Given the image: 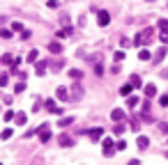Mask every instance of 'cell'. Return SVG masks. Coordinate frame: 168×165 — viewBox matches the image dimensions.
I'll list each match as a JSON object with an SVG mask.
<instances>
[{
  "label": "cell",
  "mask_w": 168,
  "mask_h": 165,
  "mask_svg": "<svg viewBox=\"0 0 168 165\" xmlns=\"http://www.w3.org/2000/svg\"><path fill=\"white\" fill-rule=\"evenodd\" d=\"M152 37H154V28H145V30L138 32V37L131 41V44H136V46H145V44H150V41H152Z\"/></svg>",
  "instance_id": "6da1fadb"
},
{
  "label": "cell",
  "mask_w": 168,
  "mask_h": 165,
  "mask_svg": "<svg viewBox=\"0 0 168 165\" xmlns=\"http://www.w3.org/2000/svg\"><path fill=\"white\" fill-rule=\"evenodd\" d=\"M97 23H99L101 28H106L108 23H111V14H108L106 9H99V11H97Z\"/></svg>",
  "instance_id": "7a4b0ae2"
},
{
  "label": "cell",
  "mask_w": 168,
  "mask_h": 165,
  "mask_svg": "<svg viewBox=\"0 0 168 165\" xmlns=\"http://www.w3.org/2000/svg\"><path fill=\"white\" fill-rule=\"evenodd\" d=\"M39 140H42V142H49L51 140V126L49 124H42V126H39Z\"/></svg>",
  "instance_id": "3957f363"
},
{
  "label": "cell",
  "mask_w": 168,
  "mask_h": 165,
  "mask_svg": "<svg viewBox=\"0 0 168 165\" xmlns=\"http://www.w3.org/2000/svg\"><path fill=\"white\" fill-rule=\"evenodd\" d=\"M115 154V142L111 138H104V156H113Z\"/></svg>",
  "instance_id": "277c9868"
},
{
  "label": "cell",
  "mask_w": 168,
  "mask_h": 165,
  "mask_svg": "<svg viewBox=\"0 0 168 165\" xmlns=\"http://www.w3.org/2000/svg\"><path fill=\"white\" fill-rule=\"evenodd\" d=\"M44 108L49 110V113H53V115H62V110L55 105V101H53V99H46V101H44Z\"/></svg>",
  "instance_id": "5b68a950"
},
{
  "label": "cell",
  "mask_w": 168,
  "mask_h": 165,
  "mask_svg": "<svg viewBox=\"0 0 168 165\" xmlns=\"http://www.w3.org/2000/svg\"><path fill=\"white\" fill-rule=\"evenodd\" d=\"M58 145H60V147H72V145H74V140H72V135L62 133L60 138H58Z\"/></svg>",
  "instance_id": "8992f818"
},
{
  "label": "cell",
  "mask_w": 168,
  "mask_h": 165,
  "mask_svg": "<svg viewBox=\"0 0 168 165\" xmlns=\"http://www.w3.org/2000/svg\"><path fill=\"white\" fill-rule=\"evenodd\" d=\"M58 99H60V101H69V99H72V94H69V90L67 87H58Z\"/></svg>",
  "instance_id": "52a82bcc"
},
{
  "label": "cell",
  "mask_w": 168,
  "mask_h": 165,
  "mask_svg": "<svg viewBox=\"0 0 168 165\" xmlns=\"http://www.w3.org/2000/svg\"><path fill=\"white\" fill-rule=\"evenodd\" d=\"M136 145H138V149H147V147H150V138L138 135V138H136Z\"/></svg>",
  "instance_id": "ba28073f"
},
{
  "label": "cell",
  "mask_w": 168,
  "mask_h": 165,
  "mask_svg": "<svg viewBox=\"0 0 168 165\" xmlns=\"http://www.w3.org/2000/svg\"><path fill=\"white\" fill-rule=\"evenodd\" d=\"M164 57H166V46H161V48H159L157 53H154V57H152V62H154V64H159L161 60H164Z\"/></svg>",
  "instance_id": "9c48e42d"
},
{
  "label": "cell",
  "mask_w": 168,
  "mask_h": 165,
  "mask_svg": "<svg viewBox=\"0 0 168 165\" xmlns=\"http://www.w3.org/2000/svg\"><path fill=\"white\" fill-rule=\"evenodd\" d=\"M88 135H90L92 140H99V138H104V128H90Z\"/></svg>",
  "instance_id": "30bf717a"
},
{
  "label": "cell",
  "mask_w": 168,
  "mask_h": 165,
  "mask_svg": "<svg viewBox=\"0 0 168 165\" xmlns=\"http://www.w3.org/2000/svg\"><path fill=\"white\" fill-rule=\"evenodd\" d=\"M46 67H49V62H46V60H42V62H37V67H35V71H37V76H44V71H46Z\"/></svg>",
  "instance_id": "8fae6325"
},
{
  "label": "cell",
  "mask_w": 168,
  "mask_h": 165,
  "mask_svg": "<svg viewBox=\"0 0 168 165\" xmlns=\"http://www.w3.org/2000/svg\"><path fill=\"white\" fill-rule=\"evenodd\" d=\"M111 117H113V122H122L124 119V110H113V113H111Z\"/></svg>",
  "instance_id": "7c38bea8"
},
{
  "label": "cell",
  "mask_w": 168,
  "mask_h": 165,
  "mask_svg": "<svg viewBox=\"0 0 168 165\" xmlns=\"http://www.w3.org/2000/svg\"><path fill=\"white\" fill-rule=\"evenodd\" d=\"M49 51L53 53V55H58V53H62V46L58 44V41H51V44H49Z\"/></svg>",
  "instance_id": "4fadbf2b"
},
{
  "label": "cell",
  "mask_w": 168,
  "mask_h": 165,
  "mask_svg": "<svg viewBox=\"0 0 168 165\" xmlns=\"http://www.w3.org/2000/svg\"><path fill=\"white\" fill-rule=\"evenodd\" d=\"M72 124H74V117H62V119L58 122V126L65 128V126H72Z\"/></svg>",
  "instance_id": "5bb4252c"
},
{
  "label": "cell",
  "mask_w": 168,
  "mask_h": 165,
  "mask_svg": "<svg viewBox=\"0 0 168 165\" xmlns=\"http://www.w3.org/2000/svg\"><path fill=\"white\" fill-rule=\"evenodd\" d=\"M69 78L72 80H81L83 78V71H81V69H72V71H69Z\"/></svg>",
  "instance_id": "9a60e30c"
},
{
  "label": "cell",
  "mask_w": 168,
  "mask_h": 165,
  "mask_svg": "<svg viewBox=\"0 0 168 165\" xmlns=\"http://www.w3.org/2000/svg\"><path fill=\"white\" fill-rule=\"evenodd\" d=\"M131 92H134V85H131V82H129V85H122V87H120V94H122V96H129Z\"/></svg>",
  "instance_id": "2e32d148"
},
{
  "label": "cell",
  "mask_w": 168,
  "mask_h": 165,
  "mask_svg": "<svg viewBox=\"0 0 168 165\" xmlns=\"http://www.w3.org/2000/svg\"><path fill=\"white\" fill-rule=\"evenodd\" d=\"M124 131H127V126H124L122 122H118V124H115V126H113V133H115V135H122Z\"/></svg>",
  "instance_id": "e0dca14e"
},
{
  "label": "cell",
  "mask_w": 168,
  "mask_h": 165,
  "mask_svg": "<svg viewBox=\"0 0 168 165\" xmlns=\"http://www.w3.org/2000/svg\"><path fill=\"white\" fill-rule=\"evenodd\" d=\"M138 60H141V62H147V60H150V51H147V48H141V51H138Z\"/></svg>",
  "instance_id": "ac0fdd59"
},
{
  "label": "cell",
  "mask_w": 168,
  "mask_h": 165,
  "mask_svg": "<svg viewBox=\"0 0 168 165\" xmlns=\"http://www.w3.org/2000/svg\"><path fill=\"white\" fill-rule=\"evenodd\" d=\"M154 94H157V87H154L152 82H150V85H145V96H147V99H152Z\"/></svg>",
  "instance_id": "d6986e66"
},
{
  "label": "cell",
  "mask_w": 168,
  "mask_h": 165,
  "mask_svg": "<svg viewBox=\"0 0 168 165\" xmlns=\"http://www.w3.org/2000/svg\"><path fill=\"white\" fill-rule=\"evenodd\" d=\"M129 82H131V85H134V87H141V85H143V82H141V76H138V74H131Z\"/></svg>",
  "instance_id": "ffe728a7"
},
{
  "label": "cell",
  "mask_w": 168,
  "mask_h": 165,
  "mask_svg": "<svg viewBox=\"0 0 168 165\" xmlns=\"http://www.w3.org/2000/svg\"><path fill=\"white\" fill-rule=\"evenodd\" d=\"M14 119H16V124H19V126H23V124L28 122V117H26V113H19V115H14Z\"/></svg>",
  "instance_id": "44dd1931"
},
{
  "label": "cell",
  "mask_w": 168,
  "mask_h": 165,
  "mask_svg": "<svg viewBox=\"0 0 168 165\" xmlns=\"http://www.w3.org/2000/svg\"><path fill=\"white\" fill-rule=\"evenodd\" d=\"M95 74H97V76H104V62H101V60L95 62Z\"/></svg>",
  "instance_id": "7402d4cb"
},
{
  "label": "cell",
  "mask_w": 168,
  "mask_h": 165,
  "mask_svg": "<svg viewBox=\"0 0 168 165\" xmlns=\"http://www.w3.org/2000/svg\"><path fill=\"white\" fill-rule=\"evenodd\" d=\"M37 55H39V51H37V48H32L30 53H28V62H37Z\"/></svg>",
  "instance_id": "603a6c76"
},
{
  "label": "cell",
  "mask_w": 168,
  "mask_h": 165,
  "mask_svg": "<svg viewBox=\"0 0 168 165\" xmlns=\"http://www.w3.org/2000/svg\"><path fill=\"white\" fill-rule=\"evenodd\" d=\"M157 28H159V30H168V19H159L157 21Z\"/></svg>",
  "instance_id": "cb8c5ba5"
},
{
  "label": "cell",
  "mask_w": 168,
  "mask_h": 165,
  "mask_svg": "<svg viewBox=\"0 0 168 165\" xmlns=\"http://www.w3.org/2000/svg\"><path fill=\"white\" fill-rule=\"evenodd\" d=\"M113 60H115V62H122V60H124V51H115V53H113Z\"/></svg>",
  "instance_id": "d4e9b609"
},
{
  "label": "cell",
  "mask_w": 168,
  "mask_h": 165,
  "mask_svg": "<svg viewBox=\"0 0 168 165\" xmlns=\"http://www.w3.org/2000/svg\"><path fill=\"white\" fill-rule=\"evenodd\" d=\"M127 103H129V108H136V105H138V99L129 94V96H127Z\"/></svg>",
  "instance_id": "484cf974"
},
{
  "label": "cell",
  "mask_w": 168,
  "mask_h": 165,
  "mask_svg": "<svg viewBox=\"0 0 168 165\" xmlns=\"http://www.w3.org/2000/svg\"><path fill=\"white\" fill-rule=\"evenodd\" d=\"M72 92H74V99H81V96H83V90H81L78 85H74V90H72Z\"/></svg>",
  "instance_id": "4316f807"
},
{
  "label": "cell",
  "mask_w": 168,
  "mask_h": 165,
  "mask_svg": "<svg viewBox=\"0 0 168 165\" xmlns=\"http://www.w3.org/2000/svg\"><path fill=\"white\" fill-rule=\"evenodd\" d=\"M0 62H2V64H14V57H12V55H2Z\"/></svg>",
  "instance_id": "83f0119b"
},
{
  "label": "cell",
  "mask_w": 168,
  "mask_h": 165,
  "mask_svg": "<svg viewBox=\"0 0 168 165\" xmlns=\"http://www.w3.org/2000/svg\"><path fill=\"white\" fill-rule=\"evenodd\" d=\"M14 92H26V80H21V82H16V87H14Z\"/></svg>",
  "instance_id": "f1b7e54d"
},
{
  "label": "cell",
  "mask_w": 168,
  "mask_h": 165,
  "mask_svg": "<svg viewBox=\"0 0 168 165\" xmlns=\"http://www.w3.org/2000/svg\"><path fill=\"white\" fill-rule=\"evenodd\" d=\"M122 149H127V142H124V140H120V142H115V151H122Z\"/></svg>",
  "instance_id": "f546056e"
},
{
  "label": "cell",
  "mask_w": 168,
  "mask_h": 165,
  "mask_svg": "<svg viewBox=\"0 0 168 165\" xmlns=\"http://www.w3.org/2000/svg\"><path fill=\"white\" fill-rule=\"evenodd\" d=\"M51 67H53V71H60V69H62V60H55V62H51Z\"/></svg>",
  "instance_id": "4dcf8cb0"
},
{
  "label": "cell",
  "mask_w": 168,
  "mask_h": 165,
  "mask_svg": "<svg viewBox=\"0 0 168 165\" xmlns=\"http://www.w3.org/2000/svg\"><path fill=\"white\" fill-rule=\"evenodd\" d=\"M0 138H2V140H9V138H12V128H5V131L0 133Z\"/></svg>",
  "instance_id": "1f68e13d"
},
{
  "label": "cell",
  "mask_w": 168,
  "mask_h": 165,
  "mask_svg": "<svg viewBox=\"0 0 168 165\" xmlns=\"http://www.w3.org/2000/svg\"><path fill=\"white\" fill-rule=\"evenodd\" d=\"M0 39H12V30H0Z\"/></svg>",
  "instance_id": "d6a6232c"
},
{
  "label": "cell",
  "mask_w": 168,
  "mask_h": 165,
  "mask_svg": "<svg viewBox=\"0 0 168 165\" xmlns=\"http://www.w3.org/2000/svg\"><path fill=\"white\" fill-rule=\"evenodd\" d=\"M159 39H161V44H168V30H161Z\"/></svg>",
  "instance_id": "836d02e7"
},
{
  "label": "cell",
  "mask_w": 168,
  "mask_h": 165,
  "mask_svg": "<svg viewBox=\"0 0 168 165\" xmlns=\"http://www.w3.org/2000/svg\"><path fill=\"white\" fill-rule=\"evenodd\" d=\"M120 46H122V48H129V46H131V41L127 39V37H122V39H120Z\"/></svg>",
  "instance_id": "e575fe53"
},
{
  "label": "cell",
  "mask_w": 168,
  "mask_h": 165,
  "mask_svg": "<svg viewBox=\"0 0 168 165\" xmlns=\"http://www.w3.org/2000/svg\"><path fill=\"white\" fill-rule=\"evenodd\" d=\"M14 115H16V113H12V110H7V113L2 115V119H5V122H9V119H14Z\"/></svg>",
  "instance_id": "d590c367"
},
{
  "label": "cell",
  "mask_w": 168,
  "mask_h": 165,
  "mask_svg": "<svg viewBox=\"0 0 168 165\" xmlns=\"http://www.w3.org/2000/svg\"><path fill=\"white\" fill-rule=\"evenodd\" d=\"M7 82H9V76H7V74H5V76H0V87H5Z\"/></svg>",
  "instance_id": "8d00e7d4"
},
{
  "label": "cell",
  "mask_w": 168,
  "mask_h": 165,
  "mask_svg": "<svg viewBox=\"0 0 168 165\" xmlns=\"http://www.w3.org/2000/svg\"><path fill=\"white\" fill-rule=\"evenodd\" d=\"M46 5H49V7H51V9H55V7H60V2H58V0H49V2H46Z\"/></svg>",
  "instance_id": "74e56055"
},
{
  "label": "cell",
  "mask_w": 168,
  "mask_h": 165,
  "mask_svg": "<svg viewBox=\"0 0 168 165\" xmlns=\"http://www.w3.org/2000/svg\"><path fill=\"white\" fill-rule=\"evenodd\" d=\"M12 30H16V32H23V25H21V23H19V21H16V23H14V25H12Z\"/></svg>",
  "instance_id": "f35d334b"
},
{
  "label": "cell",
  "mask_w": 168,
  "mask_h": 165,
  "mask_svg": "<svg viewBox=\"0 0 168 165\" xmlns=\"http://www.w3.org/2000/svg\"><path fill=\"white\" fill-rule=\"evenodd\" d=\"M30 37H32L30 30H23V32H21V39H30Z\"/></svg>",
  "instance_id": "ab89813d"
},
{
  "label": "cell",
  "mask_w": 168,
  "mask_h": 165,
  "mask_svg": "<svg viewBox=\"0 0 168 165\" xmlns=\"http://www.w3.org/2000/svg\"><path fill=\"white\" fill-rule=\"evenodd\" d=\"M159 128H161V133L168 135V122H166V124H159Z\"/></svg>",
  "instance_id": "60d3db41"
},
{
  "label": "cell",
  "mask_w": 168,
  "mask_h": 165,
  "mask_svg": "<svg viewBox=\"0 0 168 165\" xmlns=\"http://www.w3.org/2000/svg\"><path fill=\"white\" fill-rule=\"evenodd\" d=\"M16 76H19L21 80H26V78H28V74H26V71H21V69H19V71H16Z\"/></svg>",
  "instance_id": "b9f144b4"
},
{
  "label": "cell",
  "mask_w": 168,
  "mask_h": 165,
  "mask_svg": "<svg viewBox=\"0 0 168 165\" xmlns=\"http://www.w3.org/2000/svg\"><path fill=\"white\" fill-rule=\"evenodd\" d=\"M60 23H62L65 28H69V16H62V19H60Z\"/></svg>",
  "instance_id": "7bdbcfd3"
},
{
  "label": "cell",
  "mask_w": 168,
  "mask_h": 165,
  "mask_svg": "<svg viewBox=\"0 0 168 165\" xmlns=\"http://www.w3.org/2000/svg\"><path fill=\"white\" fill-rule=\"evenodd\" d=\"M131 131H138V119H131Z\"/></svg>",
  "instance_id": "ee69618b"
},
{
  "label": "cell",
  "mask_w": 168,
  "mask_h": 165,
  "mask_svg": "<svg viewBox=\"0 0 168 165\" xmlns=\"http://www.w3.org/2000/svg\"><path fill=\"white\" fill-rule=\"evenodd\" d=\"M159 103H161V105L166 108V105H168V96H161V99H159Z\"/></svg>",
  "instance_id": "f6af8a7d"
},
{
  "label": "cell",
  "mask_w": 168,
  "mask_h": 165,
  "mask_svg": "<svg viewBox=\"0 0 168 165\" xmlns=\"http://www.w3.org/2000/svg\"><path fill=\"white\" fill-rule=\"evenodd\" d=\"M161 78H168V69H164V71H161Z\"/></svg>",
  "instance_id": "bcb514c9"
},
{
  "label": "cell",
  "mask_w": 168,
  "mask_h": 165,
  "mask_svg": "<svg viewBox=\"0 0 168 165\" xmlns=\"http://www.w3.org/2000/svg\"><path fill=\"white\" fill-rule=\"evenodd\" d=\"M150 2H152V0H150Z\"/></svg>",
  "instance_id": "7dc6e473"
}]
</instances>
